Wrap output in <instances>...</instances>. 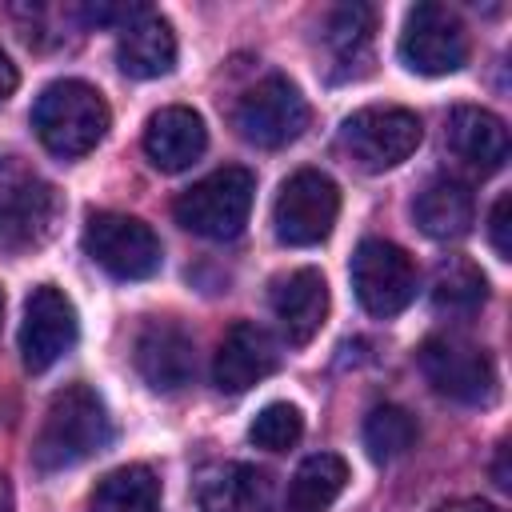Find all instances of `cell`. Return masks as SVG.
Masks as SVG:
<instances>
[{
    "mask_svg": "<svg viewBox=\"0 0 512 512\" xmlns=\"http://www.w3.org/2000/svg\"><path fill=\"white\" fill-rule=\"evenodd\" d=\"M116 64L132 80H156L176 68V32L172 24L144 8L136 20H128L116 32Z\"/></svg>",
    "mask_w": 512,
    "mask_h": 512,
    "instance_id": "cell-17",
    "label": "cell"
},
{
    "mask_svg": "<svg viewBox=\"0 0 512 512\" xmlns=\"http://www.w3.org/2000/svg\"><path fill=\"white\" fill-rule=\"evenodd\" d=\"M88 512H160V480L148 464H124L108 472L96 492Z\"/></svg>",
    "mask_w": 512,
    "mask_h": 512,
    "instance_id": "cell-22",
    "label": "cell"
},
{
    "mask_svg": "<svg viewBox=\"0 0 512 512\" xmlns=\"http://www.w3.org/2000/svg\"><path fill=\"white\" fill-rule=\"evenodd\" d=\"M412 216L420 224L424 236L432 240H456L472 228L476 204H472V188L456 176H432L416 200H412Z\"/></svg>",
    "mask_w": 512,
    "mask_h": 512,
    "instance_id": "cell-19",
    "label": "cell"
},
{
    "mask_svg": "<svg viewBox=\"0 0 512 512\" xmlns=\"http://www.w3.org/2000/svg\"><path fill=\"white\" fill-rule=\"evenodd\" d=\"M108 440H112V420L100 392L88 384H68L44 408L40 432L32 440V464L40 472H64L104 452Z\"/></svg>",
    "mask_w": 512,
    "mask_h": 512,
    "instance_id": "cell-1",
    "label": "cell"
},
{
    "mask_svg": "<svg viewBox=\"0 0 512 512\" xmlns=\"http://www.w3.org/2000/svg\"><path fill=\"white\" fill-rule=\"evenodd\" d=\"M108 124H112L108 100L84 80H52L32 104L36 136L60 160L88 156L108 136Z\"/></svg>",
    "mask_w": 512,
    "mask_h": 512,
    "instance_id": "cell-2",
    "label": "cell"
},
{
    "mask_svg": "<svg viewBox=\"0 0 512 512\" xmlns=\"http://www.w3.org/2000/svg\"><path fill=\"white\" fill-rule=\"evenodd\" d=\"M492 476H496V488H508V444H500V452H496V468H492Z\"/></svg>",
    "mask_w": 512,
    "mask_h": 512,
    "instance_id": "cell-30",
    "label": "cell"
},
{
    "mask_svg": "<svg viewBox=\"0 0 512 512\" xmlns=\"http://www.w3.org/2000/svg\"><path fill=\"white\" fill-rule=\"evenodd\" d=\"M132 364L152 392H180L196 372L192 336L172 320H148L136 332Z\"/></svg>",
    "mask_w": 512,
    "mask_h": 512,
    "instance_id": "cell-13",
    "label": "cell"
},
{
    "mask_svg": "<svg viewBox=\"0 0 512 512\" xmlns=\"http://www.w3.org/2000/svg\"><path fill=\"white\" fill-rule=\"evenodd\" d=\"M80 336L76 304L56 288V284H36L32 296L24 300V320H20V360L28 372H48L60 356L72 352Z\"/></svg>",
    "mask_w": 512,
    "mask_h": 512,
    "instance_id": "cell-12",
    "label": "cell"
},
{
    "mask_svg": "<svg viewBox=\"0 0 512 512\" xmlns=\"http://www.w3.org/2000/svg\"><path fill=\"white\" fill-rule=\"evenodd\" d=\"M200 512H268V476L252 464H220L204 472Z\"/></svg>",
    "mask_w": 512,
    "mask_h": 512,
    "instance_id": "cell-20",
    "label": "cell"
},
{
    "mask_svg": "<svg viewBox=\"0 0 512 512\" xmlns=\"http://www.w3.org/2000/svg\"><path fill=\"white\" fill-rule=\"evenodd\" d=\"M84 252L116 280H148L160 272V236L124 212H92L84 224Z\"/></svg>",
    "mask_w": 512,
    "mask_h": 512,
    "instance_id": "cell-8",
    "label": "cell"
},
{
    "mask_svg": "<svg viewBox=\"0 0 512 512\" xmlns=\"http://www.w3.org/2000/svg\"><path fill=\"white\" fill-rule=\"evenodd\" d=\"M232 124L256 148H284L308 128V104L288 76H264L236 100Z\"/></svg>",
    "mask_w": 512,
    "mask_h": 512,
    "instance_id": "cell-10",
    "label": "cell"
},
{
    "mask_svg": "<svg viewBox=\"0 0 512 512\" xmlns=\"http://www.w3.org/2000/svg\"><path fill=\"white\" fill-rule=\"evenodd\" d=\"M340 216V188L332 176L316 172V168H300L292 172L272 204V228L280 244L292 248H312L320 240L332 236Z\"/></svg>",
    "mask_w": 512,
    "mask_h": 512,
    "instance_id": "cell-6",
    "label": "cell"
},
{
    "mask_svg": "<svg viewBox=\"0 0 512 512\" xmlns=\"http://www.w3.org/2000/svg\"><path fill=\"white\" fill-rule=\"evenodd\" d=\"M0 512H12V488H8L4 472H0Z\"/></svg>",
    "mask_w": 512,
    "mask_h": 512,
    "instance_id": "cell-31",
    "label": "cell"
},
{
    "mask_svg": "<svg viewBox=\"0 0 512 512\" xmlns=\"http://www.w3.org/2000/svg\"><path fill=\"white\" fill-rule=\"evenodd\" d=\"M372 28L376 16L364 4H344L328 16L324 24V44L332 52V64H340L344 72H356L360 60H368V44H372Z\"/></svg>",
    "mask_w": 512,
    "mask_h": 512,
    "instance_id": "cell-24",
    "label": "cell"
},
{
    "mask_svg": "<svg viewBox=\"0 0 512 512\" xmlns=\"http://www.w3.org/2000/svg\"><path fill=\"white\" fill-rule=\"evenodd\" d=\"M16 84H20V72H16V64L8 60V52L0 48V100H8V96L16 92Z\"/></svg>",
    "mask_w": 512,
    "mask_h": 512,
    "instance_id": "cell-28",
    "label": "cell"
},
{
    "mask_svg": "<svg viewBox=\"0 0 512 512\" xmlns=\"http://www.w3.org/2000/svg\"><path fill=\"white\" fill-rule=\"evenodd\" d=\"M352 292L368 316H396L416 300L420 276L412 256L392 240H364L352 252Z\"/></svg>",
    "mask_w": 512,
    "mask_h": 512,
    "instance_id": "cell-9",
    "label": "cell"
},
{
    "mask_svg": "<svg viewBox=\"0 0 512 512\" xmlns=\"http://www.w3.org/2000/svg\"><path fill=\"white\" fill-rule=\"evenodd\" d=\"M488 296V280L484 272L464 260V256H448L436 264L432 272V308L444 316H472Z\"/></svg>",
    "mask_w": 512,
    "mask_h": 512,
    "instance_id": "cell-23",
    "label": "cell"
},
{
    "mask_svg": "<svg viewBox=\"0 0 512 512\" xmlns=\"http://www.w3.org/2000/svg\"><path fill=\"white\" fill-rule=\"evenodd\" d=\"M400 60L420 76H448L468 64V32L444 4H416L404 16Z\"/></svg>",
    "mask_w": 512,
    "mask_h": 512,
    "instance_id": "cell-11",
    "label": "cell"
},
{
    "mask_svg": "<svg viewBox=\"0 0 512 512\" xmlns=\"http://www.w3.org/2000/svg\"><path fill=\"white\" fill-rule=\"evenodd\" d=\"M0 324H4V288H0Z\"/></svg>",
    "mask_w": 512,
    "mask_h": 512,
    "instance_id": "cell-32",
    "label": "cell"
},
{
    "mask_svg": "<svg viewBox=\"0 0 512 512\" xmlns=\"http://www.w3.org/2000/svg\"><path fill=\"white\" fill-rule=\"evenodd\" d=\"M508 212H512V196L504 192V196H496V204H492V216H488V240H492V248H496V256L500 260H508L512 256V240H508Z\"/></svg>",
    "mask_w": 512,
    "mask_h": 512,
    "instance_id": "cell-27",
    "label": "cell"
},
{
    "mask_svg": "<svg viewBox=\"0 0 512 512\" xmlns=\"http://www.w3.org/2000/svg\"><path fill=\"white\" fill-rule=\"evenodd\" d=\"M416 360H420L424 380L440 396H448L456 404H488L496 396V364H492V356L480 344H472V340H464L456 332L428 336L420 344Z\"/></svg>",
    "mask_w": 512,
    "mask_h": 512,
    "instance_id": "cell-7",
    "label": "cell"
},
{
    "mask_svg": "<svg viewBox=\"0 0 512 512\" xmlns=\"http://www.w3.org/2000/svg\"><path fill=\"white\" fill-rule=\"evenodd\" d=\"M208 144V128L200 120V112L184 108V104H168L160 112L148 116L144 124V152L160 172H184L204 156Z\"/></svg>",
    "mask_w": 512,
    "mask_h": 512,
    "instance_id": "cell-18",
    "label": "cell"
},
{
    "mask_svg": "<svg viewBox=\"0 0 512 512\" xmlns=\"http://www.w3.org/2000/svg\"><path fill=\"white\" fill-rule=\"evenodd\" d=\"M252 200H256V176L248 168L228 164L196 180L188 192H180L172 204V216L176 224H184L204 240H232L244 232Z\"/></svg>",
    "mask_w": 512,
    "mask_h": 512,
    "instance_id": "cell-4",
    "label": "cell"
},
{
    "mask_svg": "<svg viewBox=\"0 0 512 512\" xmlns=\"http://www.w3.org/2000/svg\"><path fill=\"white\" fill-rule=\"evenodd\" d=\"M416 420L408 408L400 404H376L368 416H364V448L376 464H388V460H400L412 444H416Z\"/></svg>",
    "mask_w": 512,
    "mask_h": 512,
    "instance_id": "cell-25",
    "label": "cell"
},
{
    "mask_svg": "<svg viewBox=\"0 0 512 512\" xmlns=\"http://www.w3.org/2000/svg\"><path fill=\"white\" fill-rule=\"evenodd\" d=\"M436 512H500V508H492L488 500H476V496H464V500H448V504H440Z\"/></svg>",
    "mask_w": 512,
    "mask_h": 512,
    "instance_id": "cell-29",
    "label": "cell"
},
{
    "mask_svg": "<svg viewBox=\"0 0 512 512\" xmlns=\"http://www.w3.org/2000/svg\"><path fill=\"white\" fill-rule=\"evenodd\" d=\"M300 436H304V416H300L296 404H284V400L264 404V408L256 412L252 428H248V440H252L256 448H264V452H284V448H292Z\"/></svg>",
    "mask_w": 512,
    "mask_h": 512,
    "instance_id": "cell-26",
    "label": "cell"
},
{
    "mask_svg": "<svg viewBox=\"0 0 512 512\" xmlns=\"http://www.w3.org/2000/svg\"><path fill=\"white\" fill-rule=\"evenodd\" d=\"M268 304H272V316H276L284 340L292 348H300L328 320V284L316 268H296V272L272 280Z\"/></svg>",
    "mask_w": 512,
    "mask_h": 512,
    "instance_id": "cell-15",
    "label": "cell"
},
{
    "mask_svg": "<svg viewBox=\"0 0 512 512\" xmlns=\"http://www.w3.org/2000/svg\"><path fill=\"white\" fill-rule=\"evenodd\" d=\"M344 484H348V464L336 452H316L292 472L284 512H328L332 500L344 492Z\"/></svg>",
    "mask_w": 512,
    "mask_h": 512,
    "instance_id": "cell-21",
    "label": "cell"
},
{
    "mask_svg": "<svg viewBox=\"0 0 512 512\" xmlns=\"http://www.w3.org/2000/svg\"><path fill=\"white\" fill-rule=\"evenodd\" d=\"M276 364H280L276 340L260 324L240 320V324H232L224 332V340H220V348L212 356V384L220 392H232L236 396V392L256 388L264 376H272Z\"/></svg>",
    "mask_w": 512,
    "mask_h": 512,
    "instance_id": "cell-14",
    "label": "cell"
},
{
    "mask_svg": "<svg viewBox=\"0 0 512 512\" xmlns=\"http://www.w3.org/2000/svg\"><path fill=\"white\" fill-rule=\"evenodd\" d=\"M420 136V116L400 104H368L340 124V148L364 172H388L404 164L416 152Z\"/></svg>",
    "mask_w": 512,
    "mask_h": 512,
    "instance_id": "cell-5",
    "label": "cell"
},
{
    "mask_svg": "<svg viewBox=\"0 0 512 512\" xmlns=\"http://www.w3.org/2000/svg\"><path fill=\"white\" fill-rule=\"evenodd\" d=\"M444 144L460 164H468L480 176L504 168V160H508V128H504V120L496 112H488V108H476V104H460V108L448 112Z\"/></svg>",
    "mask_w": 512,
    "mask_h": 512,
    "instance_id": "cell-16",
    "label": "cell"
},
{
    "mask_svg": "<svg viewBox=\"0 0 512 512\" xmlns=\"http://www.w3.org/2000/svg\"><path fill=\"white\" fill-rule=\"evenodd\" d=\"M64 216V200L56 184H48L20 156H0V248L4 252H36L52 240Z\"/></svg>",
    "mask_w": 512,
    "mask_h": 512,
    "instance_id": "cell-3",
    "label": "cell"
}]
</instances>
